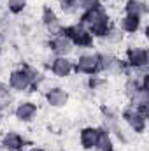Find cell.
<instances>
[{"instance_id":"6da1fadb","label":"cell","mask_w":149,"mask_h":151,"mask_svg":"<svg viewBox=\"0 0 149 151\" xmlns=\"http://www.w3.org/2000/svg\"><path fill=\"white\" fill-rule=\"evenodd\" d=\"M77 21L90 30V34L95 37V40H98L112 25L111 12H109V9L104 4L98 5V7H93L90 11L79 12L77 14Z\"/></svg>"},{"instance_id":"7a4b0ae2","label":"cell","mask_w":149,"mask_h":151,"mask_svg":"<svg viewBox=\"0 0 149 151\" xmlns=\"http://www.w3.org/2000/svg\"><path fill=\"white\" fill-rule=\"evenodd\" d=\"M126 63V67L130 69V72L133 70H140V69H149V47L146 42H128L123 49V56H121Z\"/></svg>"},{"instance_id":"3957f363","label":"cell","mask_w":149,"mask_h":151,"mask_svg":"<svg viewBox=\"0 0 149 151\" xmlns=\"http://www.w3.org/2000/svg\"><path fill=\"white\" fill-rule=\"evenodd\" d=\"M63 34L70 39V42L74 44V47L79 49V51L95 49V46H97L95 37H93V35L90 34V30H88L84 25H81L77 19L72 21V23H65V25H63Z\"/></svg>"},{"instance_id":"277c9868","label":"cell","mask_w":149,"mask_h":151,"mask_svg":"<svg viewBox=\"0 0 149 151\" xmlns=\"http://www.w3.org/2000/svg\"><path fill=\"white\" fill-rule=\"evenodd\" d=\"M74 74L75 76H95L100 72V51L98 49H86L79 51V55L74 58Z\"/></svg>"},{"instance_id":"5b68a950","label":"cell","mask_w":149,"mask_h":151,"mask_svg":"<svg viewBox=\"0 0 149 151\" xmlns=\"http://www.w3.org/2000/svg\"><path fill=\"white\" fill-rule=\"evenodd\" d=\"M119 118H121L123 125L133 135H144L148 132V118L149 116L140 113L139 109H135L132 104H125L119 109Z\"/></svg>"},{"instance_id":"8992f818","label":"cell","mask_w":149,"mask_h":151,"mask_svg":"<svg viewBox=\"0 0 149 151\" xmlns=\"http://www.w3.org/2000/svg\"><path fill=\"white\" fill-rule=\"evenodd\" d=\"M100 72L104 76H114V77H126L130 74V69L126 67L125 60L116 53L109 49L100 51Z\"/></svg>"},{"instance_id":"52a82bcc","label":"cell","mask_w":149,"mask_h":151,"mask_svg":"<svg viewBox=\"0 0 149 151\" xmlns=\"http://www.w3.org/2000/svg\"><path fill=\"white\" fill-rule=\"evenodd\" d=\"M11 113L16 118L18 123H21V125H32L39 118L40 106H39L34 99H19V100L14 102Z\"/></svg>"},{"instance_id":"ba28073f","label":"cell","mask_w":149,"mask_h":151,"mask_svg":"<svg viewBox=\"0 0 149 151\" xmlns=\"http://www.w3.org/2000/svg\"><path fill=\"white\" fill-rule=\"evenodd\" d=\"M42 100L49 109H63L70 102V91L62 84H47L42 91Z\"/></svg>"},{"instance_id":"9c48e42d","label":"cell","mask_w":149,"mask_h":151,"mask_svg":"<svg viewBox=\"0 0 149 151\" xmlns=\"http://www.w3.org/2000/svg\"><path fill=\"white\" fill-rule=\"evenodd\" d=\"M7 84L12 91V95H30V93H35V88L30 81V77L27 76V72L18 65L14 69H11L7 72Z\"/></svg>"},{"instance_id":"30bf717a","label":"cell","mask_w":149,"mask_h":151,"mask_svg":"<svg viewBox=\"0 0 149 151\" xmlns=\"http://www.w3.org/2000/svg\"><path fill=\"white\" fill-rule=\"evenodd\" d=\"M39 23L40 27L46 30L47 35H58V34H63V21H62V16L58 14V11L51 5H44L40 9V14H39Z\"/></svg>"},{"instance_id":"8fae6325","label":"cell","mask_w":149,"mask_h":151,"mask_svg":"<svg viewBox=\"0 0 149 151\" xmlns=\"http://www.w3.org/2000/svg\"><path fill=\"white\" fill-rule=\"evenodd\" d=\"M46 70L56 79H69L74 76V58L72 56H51L46 63Z\"/></svg>"},{"instance_id":"7c38bea8","label":"cell","mask_w":149,"mask_h":151,"mask_svg":"<svg viewBox=\"0 0 149 151\" xmlns=\"http://www.w3.org/2000/svg\"><path fill=\"white\" fill-rule=\"evenodd\" d=\"M46 49L51 53V56H72L75 51L74 44L65 34L58 35H47L46 39Z\"/></svg>"},{"instance_id":"4fadbf2b","label":"cell","mask_w":149,"mask_h":151,"mask_svg":"<svg viewBox=\"0 0 149 151\" xmlns=\"http://www.w3.org/2000/svg\"><path fill=\"white\" fill-rule=\"evenodd\" d=\"M30 144L28 137L18 130H4L0 135V150L2 151H25Z\"/></svg>"},{"instance_id":"5bb4252c","label":"cell","mask_w":149,"mask_h":151,"mask_svg":"<svg viewBox=\"0 0 149 151\" xmlns=\"http://www.w3.org/2000/svg\"><path fill=\"white\" fill-rule=\"evenodd\" d=\"M125 40H126V35L117 28V25L116 23H112L111 27H109V30L102 35V37L97 40V44H100L104 49H109V51H114L116 47H119L121 44H125Z\"/></svg>"},{"instance_id":"9a60e30c","label":"cell","mask_w":149,"mask_h":151,"mask_svg":"<svg viewBox=\"0 0 149 151\" xmlns=\"http://www.w3.org/2000/svg\"><path fill=\"white\" fill-rule=\"evenodd\" d=\"M116 25L126 37H137L144 28V19L135 18V16H128V14H121Z\"/></svg>"},{"instance_id":"2e32d148","label":"cell","mask_w":149,"mask_h":151,"mask_svg":"<svg viewBox=\"0 0 149 151\" xmlns=\"http://www.w3.org/2000/svg\"><path fill=\"white\" fill-rule=\"evenodd\" d=\"M97 139H98V127L84 125V127L79 128L77 142H79V146H81L82 151H93L95 144H97Z\"/></svg>"},{"instance_id":"e0dca14e","label":"cell","mask_w":149,"mask_h":151,"mask_svg":"<svg viewBox=\"0 0 149 151\" xmlns=\"http://www.w3.org/2000/svg\"><path fill=\"white\" fill-rule=\"evenodd\" d=\"M84 86H86V91L91 93V95H104L105 91H109V77L104 74H95V76H88L86 81H84Z\"/></svg>"},{"instance_id":"ac0fdd59","label":"cell","mask_w":149,"mask_h":151,"mask_svg":"<svg viewBox=\"0 0 149 151\" xmlns=\"http://www.w3.org/2000/svg\"><path fill=\"white\" fill-rule=\"evenodd\" d=\"M109 134L112 135V139L116 141V144H121V146H126V144H130L132 142V132L123 125V121L119 119V121H116V123H112L109 127H104Z\"/></svg>"},{"instance_id":"d6986e66","label":"cell","mask_w":149,"mask_h":151,"mask_svg":"<svg viewBox=\"0 0 149 151\" xmlns=\"http://www.w3.org/2000/svg\"><path fill=\"white\" fill-rule=\"evenodd\" d=\"M123 14L146 19V16L149 14L148 0H125L123 2Z\"/></svg>"},{"instance_id":"ffe728a7","label":"cell","mask_w":149,"mask_h":151,"mask_svg":"<svg viewBox=\"0 0 149 151\" xmlns=\"http://www.w3.org/2000/svg\"><path fill=\"white\" fill-rule=\"evenodd\" d=\"M19 67L27 72V76L30 77V81H32V84H34V88H35V91H39L44 84H46V81H47V76L46 72L37 67V65H34V63H28V62H25V63H19Z\"/></svg>"},{"instance_id":"44dd1931","label":"cell","mask_w":149,"mask_h":151,"mask_svg":"<svg viewBox=\"0 0 149 151\" xmlns=\"http://www.w3.org/2000/svg\"><path fill=\"white\" fill-rule=\"evenodd\" d=\"M142 90H146V88H142V84H140V81L135 77V76L128 74L125 77V81H123V95L126 97V100L128 102H132ZM149 91V90H148Z\"/></svg>"},{"instance_id":"7402d4cb","label":"cell","mask_w":149,"mask_h":151,"mask_svg":"<svg viewBox=\"0 0 149 151\" xmlns=\"http://www.w3.org/2000/svg\"><path fill=\"white\" fill-rule=\"evenodd\" d=\"M116 141L112 139V135L100 125L98 127V139H97V144L93 151H116Z\"/></svg>"},{"instance_id":"603a6c76","label":"cell","mask_w":149,"mask_h":151,"mask_svg":"<svg viewBox=\"0 0 149 151\" xmlns=\"http://www.w3.org/2000/svg\"><path fill=\"white\" fill-rule=\"evenodd\" d=\"M56 11L60 16H65V18H77V14L81 12L77 0H58Z\"/></svg>"},{"instance_id":"cb8c5ba5","label":"cell","mask_w":149,"mask_h":151,"mask_svg":"<svg viewBox=\"0 0 149 151\" xmlns=\"http://www.w3.org/2000/svg\"><path fill=\"white\" fill-rule=\"evenodd\" d=\"M4 9L12 18H18V16H21V14L27 12L28 0H4Z\"/></svg>"},{"instance_id":"d4e9b609","label":"cell","mask_w":149,"mask_h":151,"mask_svg":"<svg viewBox=\"0 0 149 151\" xmlns=\"http://www.w3.org/2000/svg\"><path fill=\"white\" fill-rule=\"evenodd\" d=\"M79 2V11L82 12V11H90V9H93V7H98V5H102L104 2L102 0H77Z\"/></svg>"},{"instance_id":"484cf974","label":"cell","mask_w":149,"mask_h":151,"mask_svg":"<svg viewBox=\"0 0 149 151\" xmlns=\"http://www.w3.org/2000/svg\"><path fill=\"white\" fill-rule=\"evenodd\" d=\"M7 99H12V91L7 84V81L0 79V102L2 100H7Z\"/></svg>"},{"instance_id":"4316f807","label":"cell","mask_w":149,"mask_h":151,"mask_svg":"<svg viewBox=\"0 0 149 151\" xmlns=\"http://www.w3.org/2000/svg\"><path fill=\"white\" fill-rule=\"evenodd\" d=\"M7 44H9V34H5V32L0 30V51H4Z\"/></svg>"},{"instance_id":"83f0119b","label":"cell","mask_w":149,"mask_h":151,"mask_svg":"<svg viewBox=\"0 0 149 151\" xmlns=\"http://www.w3.org/2000/svg\"><path fill=\"white\" fill-rule=\"evenodd\" d=\"M25 151H46V148H42V146H37V144H28Z\"/></svg>"},{"instance_id":"f1b7e54d","label":"cell","mask_w":149,"mask_h":151,"mask_svg":"<svg viewBox=\"0 0 149 151\" xmlns=\"http://www.w3.org/2000/svg\"><path fill=\"white\" fill-rule=\"evenodd\" d=\"M5 116H7V114H4L2 111H0V128L4 127V121H5Z\"/></svg>"},{"instance_id":"f546056e","label":"cell","mask_w":149,"mask_h":151,"mask_svg":"<svg viewBox=\"0 0 149 151\" xmlns=\"http://www.w3.org/2000/svg\"><path fill=\"white\" fill-rule=\"evenodd\" d=\"M0 2H4V0H0Z\"/></svg>"},{"instance_id":"4dcf8cb0","label":"cell","mask_w":149,"mask_h":151,"mask_svg":"<svg viewBox=\"0 0 149 151\" xmlns=\"http://www.w3.org/2000/svg\"><path fill=\"white\" fill-rule=\"evenodd\" d=\"M0 151H2V150H0Z\"/></svg>"}]
</instances>
